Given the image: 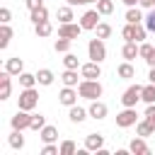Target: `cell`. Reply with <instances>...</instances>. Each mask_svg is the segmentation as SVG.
<instances>
[{"mask_svg": "<svg viewBox=\"0 0 155 155\" xmlns=\"http://www.w3.org/2000/svg\"><path fill=\"white\" fill-rule=\"evenodd\" d=\"M78 92H80V97L82 99H99L102 97V85H99V80H82L80 85H78Z\"/></svg>", "mask_w": 155, "mask_h": 155, "instance_id": "6da1fadb", "label": "cell"}, {"mask_svg": "<svg viewBox=\"0 0 155 155\" xmlns=\"http://www.w3.org/2000/svg\"><path fill=\"white\" fill-rule=\"evenodd\" d=\"M36 104H39V94H36V90H34V87H24V90L19 92L17 107H19V109H24V111H31Z\"/></svg>", "mask_w": 155, "mask_h": 155, "instance_id": "7a4b0ae2", "label": "cell"}, {"mask_svg": "<svg viewBox=\"0 0 155 155\" xmlns=\"http://www.w3.org/2000/svg\"><path fill=\"white\" fill-rule=\"evenodd\" d=\"M87 53H90V61H97V63H102L104 58H107V46H104V39H90V44H87Z\"/></svg>", "mask_w": 155, "mask_h": 155, "instance_id": "3957f363", "label": "cell"}, {"mask_svg": "<svg viewBox=\"0 0 155 155\" xmlns=\"http://www.w3.org/2000/svg\"><path fill=\"white\" fill-rule=\"evenodd\" d=\"M136 119H138L136 107H124V111L116 114V126H119V128H128V126L136 124Z\"/></svg>", "mask_w": 155, "mask_h": 155, "instance_id": "277c9868", "label": "cell"}, {"mask_svg": "<svg viewBox=\"0 0 155 155\" xmlns=\"http://www.w3.org/2000/svg\"><path fill=\"white\" fill-rule=\"evenodd\" d=\"M140 92H143L140 85H131V87L121 94V104H124V107H136L138 99H140Z\"/></svg>", "mask_w": 155, "mask_h": 155, "instance_id": "5b68a950", "label": "cell"}, {"mask_svg": "<svg viewBox=\"0 0 155 155\" xmlns=\"http://www.w3.org/2000/svg\"><path fill=\"white\" fill-rule=\"evenodd\" d=\"M12 128H17V131H24V128H29L31 126V114L29 111H24V109H19L15 116H12Z\"/></svg>", "mask_w": 155, "mask_h": 155, "instance_id": "8992f818", "label": "cell"}, {"mask_svg": "<svg viewBox=\"0 0 155 155\" xmlns=\"http://www.w3.org/2000/svg\"><path fill=\"white\" fill-rule=\"evenodd\" d=\"M82 31V24H73V22H65L58 27V36H65V39H78Z\"/></svg>", "mask_w": 155, "mask_h": 155, "instance_id": "52a82bcc", "label": "cell"}, {"mask_svg": "<svg viewBox=\"0 0 155 155\" xmlns=\"http://www.w3.org/2000/svg\"><path fill=\"white\" fill-rule=\"evenodd\" d=\"M80 24H82V29H97V24H99V10H87L80 17Z\"/></svg>", "mask_w": 155, "mask_h": 155, "instance_id": "ba28073f", "label": "cell"}, {"mask_svg": "<svg viewBox=\"0 0 155 155\" xmlns=\"http://www.w3.org/2000/svg\"><path fill=\"white\" fill-rule=\"evenodd\" d=\"M80 73H82V78H87V80H97V78L102 75V68H99L97 61H90V63L80 65Z\"/></svg>", "mask_w": 155, "mask_h": 155, "instance_id": "9c48e42d", "label": "cell"}, {"mask_svg": "<svg viewBox=\"0 0 155 155\" xmlns=\"http://www.w3.org/2000/svg\"><path fill=\"white\" fill-rule=\"evenodd\" d=\"M5 70H7L10 75H22V73H24V61H22L19 56H12V58L5 61Z\"/></svg>", "mask_w": 155, "mask_h": 155, "instance_id": "30bf717a", "label": "cell"}, {"mask_svg": "<svg viewBox=\"0 0 155 155\" xmlns=\"http://www.w3.org/2000/svg\"><path fill=\"white\" fill-rule=\"evenodd\" d=\"M85 148H87V150H94V153L102 150V148H104V136H102V133H87V136H85Z\"/></svg>", "mask_w": 155, "mask_h": 155, "instance_id": "8fae6325", "label": "cell"}, {"mask_svg": "<svg viewBox=\"0 0 155 155\" xmlns=\"http://www.w3.org/2000/svg\"><path fill=\"white\" fill-rule=\"evenodd\" d=\"M78 94H80V92H75L73 87H68V85H65V87L61 90V94H58V102H61V104H65V107H73V104L78 102Z\"/></svg>", "mask_w": 155, "mask_h": 155, "instance_id": "7c38bea8", "label": "cell"}, {"mask_svg": "<svg viewBox=\"0 0 155 155\" xmlns=\"http://www.w3.org/2000/svg\"><path fill=\"white\" fill-rule=\"evenodd\" d=\"M128 150H131L133 155H148V153H150V148L145 145V138H143V136L133 138V140L128 143Z\"/></svg>", "mask_w": 155, "mask_h": 155, "instance_id": "4fadbf2b", "label": "cell"}, {"mask_svg": "<svg viewBox=\"0 0 155 155\" xmlns=\"http://www.w3.org/2000/svg\"><path fill=\"white\" fill-rule=\"evenodd\" d=\"M87 111H90V116H92V119H104L109 109H107V104H104V102L92 99V104H90V109H87Z\"/></svg>", "mask_w": 155, "mask_h": 155, "instance_id": "5bb4252c", "label": "cell"}, {"mask_svg": "<svg viewBox=\"0 0 155 155\" xmlns=\"http://www.w3.org/2000/svg\"><path fill=\"white\" fill-rule=\"evenodd\" d=\"M10 73L7 70H2V75H0V99H7L10 97V92H12V82H10Z\"/></svg>", "mask_w": 155, "mask_h": 155, "instance_id": "9a60e30c", "label": "cell"}, {"mask_svg": "<svg viewBox=\"0 0 155 155\" xmlns=\"http://www.w3.org/2000/svg\"><path fill=\"white\" fill-rule=\"evenodd\" d=\"M121 56L126 61H133L136 56H140V46H136V41H126L124 48H121Z\"/></svg>", "mask_w": 155, "mask_h": 155, "instance_id": "2e32d148", "label": "cell"}, {"mask_svg": "<svg viewBox=\"0 0 155 155\" xmlns=\"http://www.w3.org/2000/svg\"><path fill=\"white\" fill-rule=\"evenodd\" d=\"M87 114H90V111H87V109H82V107H78V104H73V107H70V111H68V116H70V121H73V124H82V121L87 119Z\"/></svg>", "mask_w": 155, "mask_h": 155, "instance_id": "e0dca14e", "label": "cell"}, {"mask_svg": "<svg viewBox=\"0 0 155 155\" xmlns=\"http://www.w3.org/2000/svg\"><path fill=\"white\" fill-rule=\"evenodd\" d=\"M39 138H41L44 143H53V140L58 138V128H56V126H44V128L39 131Z\"/></svg>", "mask_w": 155, "mask_h": 155, "instance_id": "ac0fdd59", "label": "cell"}, {"mask_svg": "<svg viewBox=\"0 0 155 155\" xmlns=\"http://www.w3.org/2000/svg\"><path fill=\"white\" fill-rule=\"evenodd\" d=\"M136 133H138V136H143V138H148V136H153V133H155V126H153L148 119H143V121H138V124H136Z\"/></svg>", "mask_w": 155, "mask_h": 155, "instance_id": "d6986e66", "label": "cell"}, {"mask_svg": "<svg viewBox=\"0 0 155 155\" xmlns=\"http://www.w3.org/2000/svg\"><path fill=\"white\" fill-rule=\"evenodd\" d=\"M116 73H119V78H124V80H131V78H136V70H133V65H131V61H126V63H121V65L116 68Z\"/></svg>", "mask_w": 155, "mask_h": 155, "instance_id": "ffe728a7", "label": "cell"}, {"mask_svg": "<svg viewBox=\"0 0 155 155\" xmlns=\"http://www.w3.org/2000/svg\"><path fill=\"white\" fill-rule=\"evenodd\" d=\"M61 80H63V85H68V87L80 85V82H78V70H70V68H65V73L61 75Z\"/></svg>", "mask_w": 155, "mask_h": 155, "instance_id": "44dd1931", "label": "cell"}, {"mask_svg": "<svg viewBox=\"0 0 155 155\" xmlns=\"http://www.w3.org/2000/svg\"><path fill=\"white\" fill-rule=\"evenodd\" d=\"M140 99H143L145 104H155V82H150V85H145V87H143Z\"/></svg>", "mask_w": 155, "mask_h": 155, "instance_id": "7402d4cb", "label": "cell"}, {"mask_svg": "<svg viewBox=\"0 0 155 155\" xmlns=\"http://www.w3.org/2000/svg\"><path fill=\"white\" fill-rule=\"evenodd\" d=\"M58 19H61V24H65V22H73V5H63V7H58Z\"/></svg>", "mask_w": 155, "mask_h": 155, "instance_id": "603a6c76", "label": "cell"}, {"mask_svg": "<svg viewBox=\"0 0 155 155\" xmlns=\"http://www.w3.org/2000/svg\"><path fill=\"white\" fill-rule=\"evenodd\" d=\"M10 39H12V29H10V24H0V48H7Z\"/></svg>", "mask_w": 155, "mask_h": 155, "instance_id": "cb8c5ba5", "label": "cell"}, {"mask_svg": "<svg viewBox=\"0 0 155 155\" xmlns=\"http://www.w3.org/2000/svg\"><path fill=\"white\" fill-rule=\"evenodd\" d=\"M10 145H12L15 150H19V148H24V136H22V131H17V128H12V133H10Z\"/></svg>", "mask_w": 155, "mask_h": 155, "instance_id": "d4e9b609", "label": "cell"}, {"mask_svg": "<svg viewBox=\"0 0 155 155\" xmlns=\"http://www.w3.org/2000/svg\"><path fill=\"white\" fill-rule=\"evenodd\" d=\"M48 19V10L41 5V7H36V10H31V22L34 24H39V22H46Z\"/></svg>", "mask_w": 155, "mask_h": 155, "instance_id": "484cf974", "label": "cell"}, {"mask_svg": "<svg viewBox=\"0 0 155 155\" xmlns=\"http://www.w3.org/2000/svg\"><path fill=\"white\" fill-rule=\"evenodd\" d=\"M140 19H143V15H140L138 7H128L126 10V22L128 24H140Z\"/></svg>", "mask_w": 155, "mask_h": 155, "instance_id": "4316f807", "label": "cell"}, {"mask_svg": "<svg viewBox=\"0 0 155 155\" xmlns=\"http://www.w3.org/2000/svg\"><path fill=\"white\" fill-rule=\"evenodd\" d=\"M36 80H39V85H46V87H48V85L53 82V73H51L48 68H41V70L36 73Z\"/></svg>", "mask_w": 155, "mask_h": 155, "instance_id": "83f0119b", "label": "cell"}, {"mask_svg": "<svg viewBox=\"0 0 155 155\" xmlns=\"http://www.w3.org/2000/svg\"><path fill=\"white\" fill-rule=\"evenodd\" d=\"M39 80H36V73H22L19 75V85L22 87H34Z\"/></svg>", "mask_w": 155, "mask_h": 155, "instance_id": "f1b7e54d", "label": "cell"}, {"mask_svg": "<svg viewBox=\"0 0 155 155\" xmlns=\"http://www.w3.org/2000/svg\"><path fill=\"white\" fill-rule=\"evenodd\" d=\"M97 10H99V15H111L114 12V0H97Z\"/></svg>", "mask_w": 155, "mask_h": 155, "instance_id": "f546056e", "label": "cell"}, {"mask_svg": "<svg viewBox=\"0 0 155 155\" xmlns=\"http://www.w3.org/2000/svg\"><path fill=\"white\" fill-rule=\"evenodd\" d=\"M36 27V36H48L51 31H53V27H51V22L46 19V22H39V24H34Z\"/></svg>", "mask_w": 155, "mask_h": 155, "instance_id": "4dcf8cb0", "label": "cell"}, {"mask_svg": "<svg viewBox=\"0 0 155 155\" xmlns=\"http://www.w3.org/2000/svg\"><path fill=\"white\" fill-rule=\"evenodd\" d=\"M94 31H97V36H99V39H109V36H111V24H107V22H99Z\"/></svg>", "mask_w": 155, "mask_h": 155, "instance_id": "1f68e13d", "label": "cell"}, {"mask_svg": "<svg viewBox=\"0 0 155 155\" xmlns=\"http://www.w3.org/2000/svg\"><path fill=\"white\" fill-rule=\"evenodd\" d=\"M70 41H73V39H65V36H61V39L53 44V48H56L58 53H68V51H70Z\"/></svg>", "mask_w": 155, "mask_h": 155, "instance_id": "d6a6232c", "label": "cell"}, {"mask_svg": "<svg viewBox=\"0 0 155 155\" xmlns=\"http://www.w3.org/2000/svg\"><path fill=\"white\" fill-rule=\"evenodd\" d=\"M46 126V119H44V114H31V131H41Z\"/></svg>", "mask_w": 155, "mask_h": 155, "instance_id": "836d02e7", "label": "cell"}, {"mask_svg": "<svg viewBox=\"0 0 155 155\" xmlns=\"http://www.w3.org/2000/svg\"><path fill=\"white\" fill-rule=\"evenodd\" d=\"M121 36H124L126 41H136V24H128V22H126V27L121 29Z\"/></svg>", "mask_w": 155, "mask_h": 155, "instance_id": "e575fe53", "label": "cell"}, {"mask_svg": "<svg viewBox=\"0 0 155 155\" xmlns=\"http://www.w3.org/2000/svg\"><path fill=\"white\" fill-rule=\"evenodd\" d=\"M63 65H65V68H70V70H78L80 61H78V56H75V53H65V58H63Z\"/></svg>", "mask_w": 155, "mask_h": 155, "instance_id": "d590c367", "label": "cell"}, {"mask_svg": "<svg viewBox=\"0 0 155 155\" xmlns=\"http://www.w3.org/2000/svg\"><path fill=\"white\" fill-rule=\"evenodd\" d=\"M75 150H78V148H75V143H73V140H63V143H61V153H58V155H75Z\"/></svg>", "mask_w": 155, "mask_h": 155, "instance_id": "8d00e7d4", "label": "cell"}, {"mask_svg": "<svg viewBox=\"0 0 155 155\" xmlns=\"http://www.w3.org/2000/svg\"><path fill=\"white\" fill-rule=\"evenodd\" d=\"M153 53H155V46H150V44H140V58H143V61H148Z\"/></svg>", "mask_w": 155, "mask_h": 155, "instance_id": "74e56055", "label": "cell"}, {"mask_svg": "<svg viewBox=\"0 0 155 155\" xmlns=\"http://www.w3.org/2000/svg\"><path fill=\"white\" fill-rule=\"evenodd\" d=\"M145 29L155 34V7H153V10L148 12V17H145Z\"/></svg>", "mask_w": 155, "mask_h": 155, "instance_id": "f35d334b", "label": "cell"}, {"mask_svg": "<svg viewBox=\"0 0 155 155\" xmlns=\"http://www.w3.org/2000/svg\"><path fill=\"white\" fill-rule=\"evenodd\" d=\"M41 153H44V155H56V153H61V148L53 145V143H46V145L41 148Z\"/></svg>", "mask_w": 155, "mask_h": 155, "instance_id": "ab89813d", "label": "cell"}, {"mask_svg": "<svg viewBox=\"0 0 155 155\" xmlns=\"http://www.w3.org/2000/svg\"><path fill=\"white\" fill-rule=\"evenodd\" d=\"M145 119L155 126V104H148V109H145Z\"/></svg>", "mask_w": 155, "mask_h": 155, "instance_id": "60d3db41", "label": "cell"}, {"mask_svg": "<svg viewBox=\"0 0 155 155\" xmlns=\"http://www.w3.org/2000/svg\"><path fill=\"white\" fill-rule=\"evenodd\" d=\"M10 17H12V15H10V10H7V7H2V10H0V22H2V24H10Z\"/></svg>", "mask_w": 155, "mask_h": 155, "instance_id": "b9f144b4", "label": "cell"}, {"mask_svg": "<svg viewBox=\"0 0 155 155\" xmlns=\"http://www.w3.org/2000/svg\"><path fill=\"white\" fill-rule=\"evenodd\" d=\"M24 2H27V7H29V12H31V10H36V7H41V5H44V0H24Z\"/></svg>", "mask_w": 155, "mask_h": 155, "instance_id": "7bdbcfd3", "label": "cell"}, {"mask_svg": "<svg viewBox=\"0 0 155 155\" xmlns=\"http://www.w3.org/2000/svg\"><path fill=\"white\" fill-rule=\"evenodd\" d=\"M138 5H140V7H145V10H153V7H155V0H140Z\"/></svg>", "mask_w": 155, "mask_h": 155, "instance_id": "ee69618b", "label": "cell"}, {"mask_svg": "<svg viewBox=\"0 0 155 155\" xmlns=\"http://www.w3.org/2000/svg\"><path fill=\"white\" fill-rule=\"evenodd\" d=\"M65 2H68V5H73V7H75V5H87V2H90V0H65Z\"/></svg>", "mask_w": 155, "mask_h": 155, "instance_id": "f6af8a7d", "label": "cell"}, {"mask_svg": "<svg viewBox=\"0 0 155 155\" xmlns=\"http://www.w3.org/2000/svg\"><path fill=\"white\" fill-rule=\"evenodd\" d=\"M121 2H124V5H126V7H136V5H138V2H140V0H121Z\"/></svg>", "mask_w": 155, "mask_h": 155, "instance_id": "bcb514c9", "label": "cell"}, {"mask_svg": "<svg viewBox=\"0 0 155 155\" xmlns=\"http://www.w3.org/2000/svg\"><path fill=\"white\" fill-rule=\"evenodd\" d=\"M145 63H148V65H150V68H155V53H153V56H150V58H148V61H145Z\"/></svg>", "mask_w": 155, "mask_h": 155, "instance_id": "7dc6e473", "label": "cell"}, {"mask_svg": "<svg viewBox=\"0 0 155 155\" xmlns=\"http://www.w3.org/2000/svg\"><path fill=\"white\" fill-rule=\"evenodd\" d=\"M148 78H150V82H155V68H150V75Z\"/></svg>", "mask_w": 155, "mask_h": 155, "instance_id": "c3c4849f", "label": "cell"}, {"mask_svg": "<svg viewBox=\"0 0 155 155\" xmlns=\"http://www.w3.org/2000/svg\"><path fill=\"white\" fill-rule=\"evenodd\" d=\"M90 2H97V0H90Z\"/></svg>", "mask_w": 155, "mask_h": 155, "instance_id": "681fc988", "label": "cell"}]
</instances>
